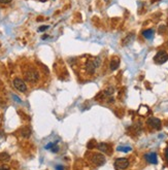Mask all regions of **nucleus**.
<instances>
[{
  "label": "nucleus",
  "instance_id": "f8f14e48",
  "mask_svg": "<svg viewBox=\"0 0 168 170\" xmlns=\"http://www.w3.org/2000/svg\"><path fill=\"white\" fill-rule=\"evenodd\" d=\"M119 65H120V61H119V59H112L110 61V65H109V67H110V70H116V69H118Z\"/></svg>",
  "mask_w": 168,
  "mask_h": 170
},
{
  "label": "nucleus",
  "instance_id": "6ab92c4d",
  "mask_svg": "<svg viewBox=\"0 0 168 170\" xmlns=\"http://www.w3.org/2000/svg\"><path fill=\"white\" fill-rule=\"evenodd\" d=\"M47 28H49V26H41L40 28L38 29V31H39V32H41V31H45Z\"/></svg>",
  "mask_w": 168,
  "mask_h": 170
},
{
  "label": "nucleus",
  "instance_id": "412c9836",
  "mask_svg": "<svg viewBox=\"0 0 168 170\" xmlns=\"http://www.w3.org/2000/svg\"><path fill=\"white\" fill-rule=\"evenodd\" d=\"M10 2H12V0H0V3H10Z\"/></svg>",
  "mask_w": 168,
  "mask_h": 170
},
{
  "label": "nucleus",
  "instance_id": "0eeeda50",
  "mask_svg": "<svg viewBox=\"0 0 168 170\" xmlns=\"http://www.w3.org/2000/svg\"><path fill=\"white\" fill-rule=\"evenodd\" d=\"M86 72L88 74H94L95 70L97 68V65L95 63V61H88L86 63Z\"/></svg>",
  "mask_w": 168,
  "mask_h": 170
},
{
  "label": "nucleus",
  "instance_id": "4be33fe9",
  "mask_svg": "<svg viewBox=\"0 0 168 170\" xmlns=\"http://www.w3.org/2000/svg\"><path fill=\"white\" fill-rule=\"evenodd\" d=\"M56 170H64V167L62 165H57L56 166Z\"/></svg>",
  "mask_w": 168,
  "mask_h": 170
},
{
  "label": "nucleus",
  "instance_id": "9d476101",
  "mask_svg": "<svg viewBox=\"0 0 168 170\" xmlns=\"http://www.w3.org/2000/svg\"><path fill=\"white\" fill-rule=\"evenodd\" d=\"M97 149H99L100 151H103V153H107L109 151V147L108 144L105 143V142H100V143L97 144Z\"/></svg>",
  "mask_w": 168,
  "mask_h": 170
},
{
  "label": "nucleus",
  "instance_id": "6e6552de",
  "mask_svg": "<svg viewBox=\"0 0 168 170\" xmlns=\"http://www.w3.org/2000/svg\"><path fill=\"white\" fill-rule=\"evenodd\" d=\"M145 159L149 163L152 164H157L158 163V156H157L156 153H149L145 155Z\"/></svg>",
  "mask_w": 168,
  "mask_h": 170
},
{
  "label": "nucleus",
  "instance_id": "aec40b11",
  "mask_svg": "<svg viewBox=\"0 0 168 170\" xmlns=\"http://www.w3.org/2000/svg\"><path fill=\"white\" fill-rule=\"evenodd\" d=\"M12 98H14V100H16V101H17L18 102V103H21V99H20V98H18V97L17 96H16V95H12Z\"/></svg>",
  "mask_w": 168,
  "mask_h": 170
},
{
  "label": "nucleus",
  "instance_id": "9b49d317",
  "mask_svg": "<svg viewBox=\"0 0 168 170\" xmlns=\"http://www.w3.org/2000/svg\"><path fill=\"white\" fill-rule=\"evenodd\" d=\"M21 134L23 137H29L31 135V129L28 126H25L21 129Z\"/></svg>",
  "mask_w": 168,
  "mask_h": 170
},
{
  "label": "nucleus",
  "instance_id": "f03ea898",
  "mask_svg": "<svg viewBox=\"0 0 168 170\" xmlns=\"http://www.w3.org/2000/svg\"><path fill=\"white\" fill-rule=\"evenodd\" d=\"M91 161L92 163L96 166H102L103 164H105L106 162V159H105L104 155L102 154H93L92 157H91Z\"/></svg>",
  "mask_w": 168,
  "mask_h": 170
},
{
  "label": "nucleus",
  "instance_id": "393cba45",
  "mask_svg": "<svg viewBox=\"0 0 168 170\" xmlns=\"http://www.w3.org/2000/svg\"><path fill=\"white\" fill-rule=\"evenodd\" d=\"M41 1H45V0H41Z\"/></svg>",
  "mask_w": 168,
  "mask_h": 170
},
{
  "label": "nucleus",
  "instance_id": "423d86ee",
  "mask_svg": "<svg viewBox=\"0 0 168 170\" xmlns=\"http://www.w3.org/2000/svg\"><path fill=\"white\" fill-rule=\"evenodd\" d=\"M147 123V125L153 128V129H156V130H160V129H161V121L158 118H154V117L149 118Z\"/></svg>",
  "mask_w": 168,
  "mask_h": 170
},
{
  "label": "nucleus",
  "instance_id": "f257e3e1",
  "mask_svg": "<svg viewBox=\"0 0 168 170\" xmlns=\"http://www.w3.org/2000/svg\"><path fill=\"white\" fill-rule=\"evenodd\" d=\"M24 78L26 82L30 84H36L39 80V72L38 70L33 66L27 67L23 70Z\"/></svg>",
  "mask_w": 168,
  "mask_h": 170
},
{
  "label": "nucleus",
  "instance_id": "20e7f679",
  "mask_svg": "<svg viewBox=\"0 0 168 170\" xmlns=\"http://www.w3.org/2000/svg\"><path fill=\"white\" fill-rule=\"evenodd\" d=\"M14 87L17 89L19 92H22V93H24V92H26L27 91V86H26V84H25V82H24L22 78H20V77H16L14 80Z\"/></svg>",
  "mask_w": 168,
  "mask_h": 170
},
{
  "label": "nucleus",
  "instance_id": "2eb2a0df",
  "mask_svg": "<svg viewBox=\"0 0 168 170\" xmlns=\"http://www.w3.org/2000/svg\"><path fill=\"white\" fill-rule=\"evenodd\" d=\"M87 147H88V149H92L93 147H96V143H95V141L94 140H91L89 143L87 144Z\"/></svg>",
  "mask_w": 168,
  "mask_h": 170
},
{
  "label": "nucleus",
  "instance_id": "a211bd4d",
  "mask_svg": "<svg viewBox=\"0 0 168 170\" xmlns=\"http://www.w3.org/2000/svg\"><path fill=\"white\" fill-rule=\"evenodd\" d=\"M0 170H10V167L7 165H1L0 166Z\"/></svg>",
  "mask_w": 168,
  "mask_h": 170
},
{
  "label": "nucleus",
  "instance_id": "7ed1b4c3",
  "mask_svg": "<svg viewBox=\"0 0 168 170\" xmlns=\"http://www.w3.org/2000/svg\"><path fill=\"white\" fill-rule=\"evenodd\" d=\"M154 61L157 64H164L166 61H168V54L165 51H159L154 58Z\"/></svg>",
  "mask_w": 168,
  "mask_h": 170
},
{
  "label": "nucleus",
  "instance_id": "b1692460",
  "mask_svg": "<svg viewBox=\"0 0 168 170\" xmlns=\"http://www.w3.org/2000/svg\"><path fill=\"white\" fill-rule=\"evenodd\" d=\"M104 1H106V2H108V1H109V0H104Z\"/></svg>",
  "mask_w": 168,
  "mask_h": 170
},
{
  "label": "nucleus",
  "instance_id": "39448f33",
  "mask_svg": "<svg viewBox=\"0 0 168 170\" xmlns=\"http://www.w3.org/2000/svg\"><path fill=\"white\" fill-rule=\"evenodd\" d=\"M129 166V161L126 158H119L115 161V167L118 170H125Z\"/></svg>",
  "mask_w": 168,
  "mask_h": 170
},
{
  "label": "nucleus",
  "instance_id": "f3484780",
  "mask_svg": "<svg viewBox=\"0 0 168 170\" xmlns=\"http://www.w3.org/2000/svg\"><path fill=\"white\" fill-rule=\"evenodd\" d=\"M51 149H52L53 153H58V151H59V147H58V144H57V143H55V145H54V147H53Z\"/></svg>",
  "mask_w": 168,
  "mask_h": 170
},
{
  "label": "nucleus",
  "instance_id": "4468645a",
  "mask_svg": "<svg viewBox=\"0 0 168 170\" xmlns=\"http://www.w3.org/2000/svg\"><path fill=\"white\" fill-rule=\"evenodd\" d=\"M131 147H118V149H117V151H124V153H128L129 151H131Z\"/></svg>",
  "mask_w": 168,
  "mask_h": 170
},
{
  "label": "nucleus",
  "instance_id": "dca6fc26",
  "mask_svg": "<svg viewBox=\"0 0 168 170\" xmlns=\"http://www.w3.org/2000/svg\"><path fill=\"white\" fill-rule=\"evenodd\" d=\"M55 143H56V142H50L49 144H47V145H45V149H52V147L55 145Z\"/></svg>",
  "mask_w": 168,
  "mask_h": 170
},
{
  "label": "nucleus",
  "instance_id": "1a4fd4ad",
  "mask_svg": "<svg viewBox=\"0 0 168 170\" xmlns=\"http://www.w3.org/2000/svg\"><path fill=\"white\" fill-rule=\"evenodd\" d=\"M142 35H143V37L145 38V39H153V37H154L155 35V31L153 30V29H147V30H145L143 32H142Z\"/></svg>",
  "mask_w": 168,
  "mask_h": 170
},
{
  "label": "nucleus",
  "instance_id": "ddd939ff",
  "mask_svg": "<svg viewBox=\"0 0 168 170\" xmlns=\"http://www.w3.org/2000/svg\"><path fill=\"white\" fill-rule=\"evenodd\" d=\"M10 160V156L7 153H0V161L1 162H7Z\"/></svg>",
  "mask_w": 168,
  "mask_h": 170
},
{
  "label": "nucleus",
  "instance_id": "5701e85b",
  "mask_svg": "<svg viewBox=\"0 0 168 170\" xmlns=\"http://www.w3.org/2000/svg\"><path fill=\"white\" fill-rule=\"evenodd\" d=\"M165 156H166V159L168 160V147L166 149V151H165Z\"/></svg>",
  "mask_w": 168,
  "mask_h": 170
}]
</instances>
